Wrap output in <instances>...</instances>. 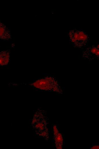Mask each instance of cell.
I'll list each match as a JSON object with an SVG mask.
<instances>
[{
    "mask_svg": "<svg viewBox=\"0 0 99 149\" xmlns=\"http://www.w3.org/2000/svg\"><path fill=\"white\" fill-rule=\"evenodd\" d=\"M10 36L9 29L0 21V39L7 40L10 38Z\"/></svg>",
    "mask_w": 99,
    "mask_h": 149,
    "instance_id": "7a4b0ae2",
    "label": "cell"
},
{
    "mask_svg": "<svg viewBox=\"0 0 99 149\" xmlns=\"http://www.w3.org/2000/svg\"><path fill=\"white\" fill-rule=\"evenodd\" d=\"M70 37L71 42L75 44H82L86 41L88 38L87 36L84 32L77 31L73 34L70 33Z\"/></svg>",
    "mask_w": 99,
    "mask_h": 149,
    "instance_id": "6da1fadb",
    "label": "cell"
},
{
    "mask_svg": "<svg viewBox=\"0 0 99 149\" xmlns=\"http://www.w3.org/2000/svg\"><path fill=\"white\" fill-rule=\"evenodd\" d=\"M9 54L8 51H4L0 52V65H5L9 62Z\"/></svg>",
    "mask_w": 99,
    "mask_h": 149,
    "instance_id": "3957f363",
    "label": "cell"
}]
</instances>
